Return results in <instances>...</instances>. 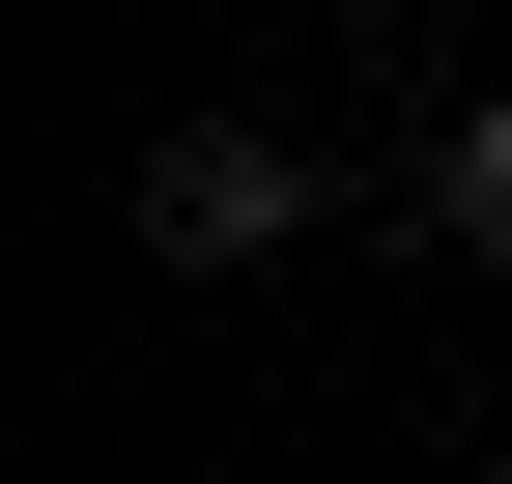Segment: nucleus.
Wrapping results in <instances>:
<instances>
[{
    "label": "nucleus",
    "instance_id": "nucleus-1",
    "mask_svg": "<svg viewBox=\"0 0 512 484\" xmlns=\"http://www.w3.org/2000/svg\"><path fill=\"white\" fill-rule=\"evenodd\" d=\"M285 228H313V143H256V114L143 143V257H285Z\"/></svg>",
    "mask_w": 512,
    "mask_h": 484
},
{
    "label": "nucleus",
    "instance_id": "nucleus-2",
    "mask_svg": "<svg viewBox=\"0 0 512 484\" xmlns=\"http://www.w3.org/2000/svg\"><path fill=\"white\" fill-rule=\"evenodd\" d=\"M456 228H484V257H512V114H484V143H456Z\"/></svg>",
    "mask_w": 512,
    "mask_h": 484
}]
</instances>
